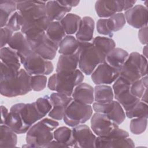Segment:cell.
Returning a JSON list of instances; mask_svg holds the SVG:
<instances>
[{
  "label": "cell",
  "instance_id": "60d3db41",
  "mask_svg": "<svg viewBox=\"0 0 148 148\" xmlns=\"http://www.w3.org/2000/svg\"><path fill=\"white\" fill-rule=\"evenodd\" d=\"M6 27L9 28L13 32L21 31L22 27V20L20 12H15L9 18Z\"/></svg>",
  "mask_w": 148,
  "mask_h": 148
},
{
  "label": "cell",
  "instance_id": "f6af8a7d",
  "mask_svg": "<svg viewBox=\"0 0 148 148\" xmlns=\"http://www.w3.org/2000/svg\"><path fill=\"white\" fill-rule=\"evenodd\" d=\"M1 125H4L6 121V120L8 116L9 112L8 111V109L4 106H1Z\"/></svg>",
  "mask_w": 148,
  "mask_h": 148
},
{
  "label": "cell",
  "instance_id": "e0dca14e",
  "mask_svg": "<svg viewBox=\"0 0 148 148\" xmlns=\"http://www.w3.org/2000/svg\"><path fill=\"white\" fill-rule=\"evenodd\" d=\"M49 98L52 104V109L48 114L49 116L55 120H61L67 107L73 99L59 92L51 94Z\"/></svg>",
  "mask_w": 148,
  "mask_h": 148
},
{
  "label": "cell",
  "instance_id": "5b68a950",
  "mask_svg": "<svg viewBox=\"0 0 148 148\" xmlns=\"http://www.w3.org/2000/svg\"><path fill=\"white\" fill-rule=\"evenodd\" d=\"M31 76L24 69H20L18 75L9 80L0 81V92L6 97H15L25 95L32 91Z\"/></svg>",
  "mask_w": 148,
  "mask_h": 148
},
{
  "label": "cell",
  "instance_id": "8992f818",
  "mask_svg": "<svg viewBox=\"0 0 148 148\" xmlns=\"http://www.w3.org/2000/svg\"><path fill=\"white\" fill-rule=\"evenodd\" d=\"M106 56L96 48L92 42H81L79 68L86 75H90L97 66L105 62Z\"/></svg>",
  "mask_w": 148,
  "mask_h": 148
},
{
  "label": "cell",
  "instance_id": "7a4b0ae2",
  "mask_svg": "<svg viewBox=\"0 0 148 148\" xmlns=\"http://www.w3.org/2000/svg\"><path fill=\"white\" fill-rule=\"evenodd\" d=\"M35 102L19 103L12 106L5 125L9 126L17 134L26 133L38 121L43 118Z\"/></svg>",
  "mask_w": 148,
  "mask_h": 148
},
{
  "label": "cell",
  "instance_id": "8fae6325",
  "mask_svg": "<svg viewBox=\"0 0 148 148\" xmlns=\"http://www.w3.org/2000/svg\"><path fill=\"white\" fill-rule=\"evenodd\" d=\"M114 82L112 87L114 98L125 111L129 110L140 99L131 93V83L124 78L119 76Z\"/></svg>",
  "mask_w": 148,
  "mask_h": 148
},
{
  "label": "cell",
  "instance_id": "836d02e7",
  "mask_svg": "<svg viewBox=\"0 0 148 148\" xmlns=\"http://www.w3.org/2000/svg\"><path fill=\"white\" fill-rule=\"evenodd\" d=\"M92 43L106 56L116 47V43L111 38L104 36H96L92 39Z\"/></svg>",
  "mask_w": 148,
  "mask_h": 148
},
{
  "label": "cell",
  "instance_id": "30bf717a",
  "mask_svg": "<svg viewBox=\"0 0 148 148\" xmlns=\"http://www.w3.org/2000/svg\"><path fill=\"white\" fill-rule=\"evenodd\" d=\"M95 146L99 148L134 147L135 143L129 138L128 132L118 127L108 136L97 137Z\"/></svg>",
  "mask_w": 148,
  "mask_h": 148
},
{
  "label": "cell",
  "instance_id": "2e32d148",
  "mask_svg": "<svg viewBox=\"0 0 148 148\" xmlns=\"http://www.w3.org/2000/svg\"><path fill=\"white\" fill-rule=\"evenodd\" d=\"M119 125L113 122L105 114L94 113L91 119V128L98 136H106L110 134Z\"/></svg>",
  "mask_w": 148,
  "mask_h": 148
},
{
  "label": "cell",
  "instance_id": "ac0fdd59",
  "mask_svg": "<svg viewBox=\"0 0 148 148\" xmlns=\"http://www.w3.org/2000/svg\"><path fill=\"white\" fill-rule=\"evenodd\" d=\"M124 14L127 23L135 28L147 26V8L142 5L134 6L125 11Z\"/></svg>",
  "mask_w": 148,
  "mask_h": 148
},
{
  "label": "cell",
  "instance_id": "4fadbf2b",
  "mask_svg": "<svg viewBox=\"0 0 148 148\" xmlns=\"http://www.w3.org/2000/svg\"><path fill=\"white\" fill-rule=\"evenodd\" d=\"M72 131L73 147H95L96 136L88 126L80 124L73 127Z\"/></svg>",
  "mask_w": 148,
  "mask_h": 148
},
{
  "label": "cell",
  "instance_id": "5bb4252c",
  "mask_svg": "<svg viewBox=\"0 0 148 148\" xmlns=\"http://www.w3.org/2000/svg\"><path fill=\"white\" fill-rule=\"evenodd\" d=\"M92 109L97 113L106 114L109 119L117 125L121 124L125 119V113L121 105L117 101H113L108 103L94 102Z\"/></svg>",
  "mask_w": 148,
  "mask_h": 148
},
{
  "label": "cell",
  "instance_id": "3957f363",
  "mask_svg": "<svg viewBox=\"0 0 148 148\" xmlns=\"http://www.w3.org/2000/svg\"><path fill=\"white\" fill-rule=\"evenodd\" d=\"M58 125V122L53 119H42L27 132V145H23V147H45L53 139V131Z\"/></svg>",
  "mask_w": 148,
  "mask_h": 148
},
{
  "label": "cell",
  "instance_id": "277c9868",
  "mask_svg": "<svg viewBox=\"0 0 148 148\" xmlns=\"http://www.w3.org/2000/svg\"><path fill=\"white\" fill-rule=\"evenodd\" d=\"M84 75L79 69L72 73H56L49 77L47 87L51 91L71 97L74 88L82 83Z\"/></svg>",
  "mask_w": 148,
  "mask_h": 148
},
{
  "label": "cell",
  "instance_id": "8d00e7d4",
  "mask_svg": "<svg viewBox=\"0 0 148 148\" xmlns=\"http://www.w3.org/2000/svg\"><path fill=\"white\" fill-rule=\"evenodd\" d=\"M108 19L109 27L113 32L121 29L126 23L124 14L122 12L117 13Z\"/></svg>",
  "mask_w": 148,
  "mask_h": 148
},
{
  "label": "cell",
  "instance_id": "52a82bcc",
  "mask_svg": "<svg viewBox=\"0 0 148 148\" xmlns=\"http://www.w3.org/2000/svg\"><path fill=\"white\" fill-rule=\"evenodd\" d=\"M147 74V58L137 52H132L129 54L120 72V76L131 83L140 79Z\"/></svg>",
  "mask_w": 148,
  "mask_h": 148
},
{
  "label": "cell",
  "instance_id": "bcb514c9",
  "mask_svg": "<svg viewBox=\"0 0 148 148\" xmlns=\"http://www.w3.org/2000/svg\"><path fill=\"white\" fill-rule=\"evenodd\" d=\"M60 2L64 5L71 8L74 6H76L80 2L79 1H60Z\"/></svg>",
  "mask_w": 148,
  "mask_h": 148
},
{
  "label": "cell",
  "instance_id": "f35d334b",
  "mask_svg": "<svg viewBox=\"0 0 148 148\" xmlns=\"http://www.w3.org/2000/svg\"><path fill=\"white\" fill-rule=\"evenodd\" d=\"M36 106L40 113L44 117L47 114H49L52 109V104L51 103L49 95L40 97L35 102Z\"/></svg>",
  "mask_w": 148,
  "mask_h": 148
},
{
  "label": "cell",
  "instance_id": "74e56055",
  "mask_svg": "<svg viewBox=\"0 0 148 148\" xmlns=\"http://www.w3.org/2000/svg\"><path fill=\"white\" fill-rule=\"evenodd\" d=\"M147 118H133L130 121V131L134 134L140 135L145 131L147 127Z\"/></svg>",
  "mask_w": 148,
  "mask_h": 148
},
{
  "label": "cell",
  "instance_id": "ffe728a7",
  "mask_svg": "<svg viewBox=\"0 0 148 148\" xmlns=\"http://www.w3.org/2000/svg\"><path fill=\"white\" fill-rule=\"evenodd\" d=\"M8 45L10 48L17 52L20 60L32 50L28 39L21 32H15Z\"/></svg>",
  "mask_w": 148,
  "mask_h": 148
},
{
  "label": "cell",
  "instance_id": "f1b7e54d",
  "mask_svg": "<svg viewBox=\"0 0 148 148\" xmlns=\"http://www.w3.org/2000/svg\"><path fill=\"white\" fill-rule=\"evenodd\" d=\"M17 134L6 125H1L0 147H14L17 143Z\"/></svg>",
  "mask_w": 148,
  "mask_h": 148
},
{
  "label": "cell",
  "instance_id": "e575fe53",
  "mask_svg": "<svg viewBox=\"0 0 148 148\" xmlns=\"http://www.w3.org/2000/svg\"><path fill=\"white\" fill-rule=\"evenodd\" d=\"M125 116L130 119L138 117H148L147 104L142 101H139L133 108L125 111Z\"/></svg>",
  "mask_w": 148,
  "mask_h": 148
},
{
  "label": "cell",
  "instance_id": "b9f144b4",
  "mask_svg": "<svg viewBox=\"0 0 148 148\" xmlns=\"http://www.w3.org/2000/svg\"><path fill=\"white\" fill-rule=\"evenodd\" d=\"M97 30L99 34L110 38L113 35V32L109 27L108 18H100L97 21Z\"/></svg>",
  "mask_w": 148,
  "mask_h": 148
},
{
  "label": "cell",
  "instance_id": "cb8c5ba5",
  "mask_svg": "<svg viewBox=\"0 0 148 148\" xmlns=\"http://www.w3.org/2000/svg\"><path fill=\"white\" fill-rule=\"evenodd\" d=\"M74 100L91 105L94 101V88L86 83H81L75 88L72 94Z\"/></svg>",
  "mask_w": 148,
  "mask_h": 148
},
{
  "label": "cell",
  "instance_id": "ab89813d",
  "mask_svg": "<svg viewBox=\"0 0 148 148\" xmlns=\"http://www.w3.org/2000/svg\"><path fill=\"white\" fill-rule=\"evenodd\" d=\"M47 77L45 75H33L31 77V86L32 90L40 91L46 86Z\"/></svg>",
  "mask_w": 148,
  "mask_h": 148
},
{
  "label": "cell",
  "instance_id": "f546056e",
  "mask_svg": "<svg viewBox=\"0 0 148 148\" xmlns=\"http://www.w3.org/2000/svg\"><path fill=\"white\" fill-rule=\"evenodd\" d=\"M17 10L16 1L1 0L0 1V24L1 28L6 25L10 16Z\"/></svg>",
  "mask_w": 148,
  "mask_h": 148
},
{
  "label": "cell",
  "instance_id": "1f68e13d",
  "mask_svg": "<svg viewBox=\"0 0 148 148\" xmlns=\"http://www.w3.org/2000/svg\"><path fill=\"white\" fill-rule=\"evenodd\" d=\"M46 33L47 36L58 46L66 36V33L60 21L50 22Z\"/></svg>",
  "mask_w": 148,
  "mask_h": 148
},
{
  "label": "cell",
  "instance_id": "484cf974",
  "mask_svg": "<svg viewBox=\"0 0 148 148\" xmlns=\"http://www.w3.org/2000/svg\"><path fill=\"white\" fill-rule=\"evenodd\" d=\"M128 56L126 50L115 47L106 55L105 62L111 67L120 71Z\"/></svg>",
  "mask_w": 148,
  "mask_h": 148
},
{
  "label": "cell",
  "instance_id": "4316f807",
  "mask_svg": "<svg viewBox=\"0 0 148 148\" xmlns=\"http://www.w3.org/2000/svg\"><path fill=\"white\" fill-rule=\"evenodd\" d=\"M81 42L72 35H66L58 46V53L62 55H72L80 50Z\"/></svg>",
  "mask_w": 148,
  "mask_h": 148
},
{
  "label": "cell",
  "instance_id": "83f0119b",
  "mask_svg": "<svg viewBox=\"0 0 148 148\" xmlns=\"http://www.w3.org/2000/svg\"><path fill=\"white\" fill-rule=\"evenodd\" d=\"M94 101L99 103H108L113 101L112 88L106 84L97 85L94 88Z\"/></svg>",
  "mask_w": 148,
  "mask_h": 148
},
{
  "label": "cell",
  "instance_id": "7bdbcfd3",
  "mask_svg": "<svg viewBox=\"0 0 148 148\" xmlns=\"http://www.w3.org/2000/svg\"><path fill=\"white\" fill-rule=\"evenodd\" d=\"M13 35V31L7 27L1 28V48L5 47Z\"/></svg>",
  "mask_w": 148,
  "mask_h": 148
},
{
  "label": "cell",
  "instance_id": "ba28073f",
  "mask_svg": "<svg viewBox=\"0 0 148 148\" xmlns=\"http://www.w3.org/2000/svg\"><path fill=\"white\" fill-rule=\"evenodd\" d=\"M92 114L90 105L73 99L67 107L64 117V122L68 126L74 127L85 123Z\"/></svg>",
  "mask_w": 148,
  "mask_h": 148
},
{
  "label": "cell",
  "instance_id": "4dcf8cb0",
  "mask_svg": "<svg viewBox=\"0 0 148 148\" xmlns=\"http://www.w3.org/2000/svg\"><path fill=\"white\" fill-rule=\"evenodd\" d=\"M82 18L80 16L73 13L66 14L60 21L66 34L71 35L76 33Z\"/></svg>",
  "mask_w": 148,
  "mask_h": 148
},
{
  "label": "cell",
  "instance_id": "603a6c76",
  "mask_svg": "<svg viewBox=\"0 0 148 148\" xmlns=\"http://www.w3.org/2000/svg\"><path fill=\"white\" fill-rule=\"evenodd\" d=\"M94 21L89 16L82 18L76 33V38L81 42H90L92 40L94 30Z\"/></svg>",
  "mask_w": 148,
  "mask_h": 148
},
{
  "label": "cell",
  "instance_id": "6da1fadb",
  "mask_svg": "<svg viewBox=\"0 0 148 148\" xmlns=\"http://www.w3.org/2000/svg\"><path fill=\"white\" fill-rule=\"evenodd\" d=\"M21 14V32L27 39L46 31L50 21L47 16L45 1H16Z\"/></svg>",
  "mask_w": 148,
  "mask_h": 148
},
{
  "label": "cell",
  "instance_id": "681fc988",
  "mask_svg": "<svg viewBox=\"0 0 148 148\" xmlns=\"http://www.w3.org/2000/svg\"><path fill=\"white\" fill-rule=\"evenodd\" d=\"M147 45H145L143 49V56L145 57H147Z\"/></svg>",
  "mask_w": 148,
  "mask_h": 148
},
{
  "label": "cell",
  "instance_id": "d4e9b609",
  "mask_svg": "<svg viewBox=\"0 0 148 148\" xmlns=\"http://www.w3.org/2000/svg\"><path fill=\"white\" fill-rule=\"evenodd\" d=\"M0 57L1 62L8 68L16 71L20 70L21 62L20 58L17 52L9 46L1 48Z\"/></svg>",
  "mask_w": 148,
  "mask_h": 148
},
{
  "label": "cell",
  "instance_id": "c3c4849f",
  "mask_svg": "<svg viewBox=\"0 0 148 148\" xmlns=\"http://www.w3.org/2000/svg\"><path fill=\"white\" fill-rule=\"evenodd\" d=\"M45 147H65L64 145L59 143L57 140H51L49 142L47 145L45 146Z\"/></svg>",
  "mask_w": 148,
  "mask_h": 148
},
{
  "label": "cell",
  "instance_id": "7402d4cb",
  "mask_svg": "<svg viewBox=\"0 0 148 148\" xmlns=\"http://www.w3.org/2000/svg\"><path fill=\"white\" fill-rule=\"evenodd\" d=\"M80 50L72 55L61 54L59 58L57 64V73H72L74 72L77 68L79 64Z\"/></svg>",
  "mask_w": 148,
  "mask_h": 148
},
{
  "label": "cell",
  "instance_id": "d590c367",
  "mask_svg": "<svg viewBox=\"0 0 148 148\" xmlns=\"http://www.w3.org/2000/svg\"><path fill=\"white\" fill-rule=\"evenodd\" d=\"M146 91H147V75L131 83L130 87V92L135 97L140 99Z\"/></svg>",
  "mask_w": 148,
  "mask_h": 148
},
{
  "label": "cell",
  "instance_id": "44dd1931",
  "mask_svg": "<svg viewBox=\"0 0 148 148\" xmlns=\"http://www.w3.org/2000/svg\"><path fill=\"white\" fill-rule=\"evenodd\" d=\"M72 8L64 5L60 1L46 2V9L47 16L51 21H60L71 11Z\"/></svg>",
  "mask_w": 148,
  "mask_h": 148
},
{
  "label": "cell",
  "instance_id": "d6a6232c",
  "mask_svg": "<svg viewBox=\"0 0 148 148\" xmlns=\"http://www.w3.org/2000/svg\"><path fill=\"white\" fill-rule=\"evenodd\" d=\"M54 138L65 147H73L72 131L67 127H61L53 131Z\"/></svg>",
  "mask_w": 148,
  "mask_h": 148
},
{
  "label": "cell",
  "instance_id": "9a60e30c",
  "mask_svg": "<svg viewBox=\"0 0 148 148\" xmlns=\"http://www.w3.org/2000/svg\"><path fill=\"white\" fill-rule=\"evenodd\" d=\"M120 72L104 62L99 64L91 73V79L96 85L110 84L119 77Z\"/></svg>",
  "mask_w": 148,
  "mask_h": 148
},
{
  "label": "cell",
  "instance_id": "7dc6e473",
  "mask_svg": "<svg viewBox=\"0 0 148 148\" xmlns=\"http://www.w3.org/2000/svg\"><path fill=\"white\" fill-rule=\"evenodd\" d=\"M136 2V1H124V11H127L132 8Z\"/></svg>",
  "mask_w": 148,
  "mask_h": 148
},
{
  "label": "cell",
  "instance_id": "d6986e66",
  "mask_svg": "<svg viewBox=\"0 0 148 148\" xmlns=\"http://www.w3.org/2000/svg\"><path fill=\"white\" fill-rule=\"evenodd\" d=\"M95 10L99 17H110L124 11V1H97L95 4Z\"/></svg>",
  "mask_w": 148,
  "mask_h": 148
},
{
  "label": "cell",
  "instance_id": "9c48e42d",
  "mask_svg": "<svg viewBox=\"0 0 148 148\" xmlns=\"http://www.w3.org/2000/svg\"><path fill=\"white\" fill-rule=\"evenodd\" d=\"M20 62L23 65L24 69L31 76L47 75L54 69L53 65L50 61L43 58L32 50L21 59Z\"/></svg>",
  "mask_w": 148,
  "mask_h": 148
},
{
  "label": "cell",
  "instance_id": "ee69618b",
  "mask_svg": "<svg viewBox=\"0 0 148 148\" xmlns=\"http://www.w3.org/2000/svg\"><path fill=\"white\" fill-rule=\"evenodd\" d=\"M138 38L140 43L147 45V26L142 27L138 31Z\"/></svg>",
  "mask_w": 148,
  "mask_h": 148
},
{
  "label": "cell",
  "instance_id": "7c38bea8",
  "mask_svg": "<svg viewBox=\"0 0 148 148\" xmlns=\"http://www.w3.org/2000/svg\"><path fill=\"white\" fill-rule=\"evenodd\" d=\"M31 50L47 60L55 57L58 46L54 43L47 35L46 32L28 39Z\"/></svg>",
  "mask_w": 148,
  "mask_h": 148
}]
</instances>
